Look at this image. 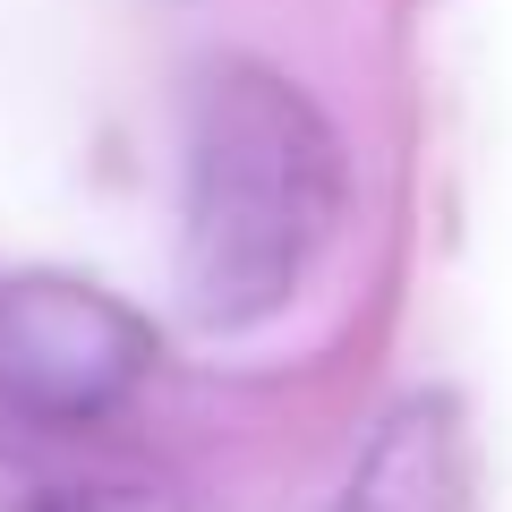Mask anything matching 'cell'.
Returning <instances> with one entry per match:
<instances>
[{"label": "cell", "mask_w": 512, "mask_h": 512, "mask_svg": "<svg viewBox=\"0 0 512 512\" xmlns=\"http://www.w3.org/2000/svg\"><path fill=\"white\" fill-rule=\"evenodd\" d=\"M154 376V325L77 274H0V410L94 427Z\"/></svg>", "instance_id": "7a4b0ae2"}, {"label": "cell", "mask_w": 512, "mask_h": 512, "mask_svg": "<svg viewBox=\"0 0 512 512\" xmlns=\"http://www.w3.org/2000/svg\"><path fill=\"white\" fill-rule=\"evenodd\" d=\"M0 512H205L154 461L94 453L69 427H0Z\"/></svg>", "instance_id": "3957f363"}, {"label": "cell", "mask_w": 512, "mask_h": 512, "mask_svg": "<svg viewBox=\"0 0 512 512\" xmlns=\"http://www.w3.org/2000/svg\"><path fill=\"white\" fill-rule=\"evenodd\" d=\"M342 137L265 60L205 69L188 103V188H180V299L205 333L265 325L291 308L316 256L342 231Z\"/></svg>", "instance_id": "6da1fadb"}, {"label": "cell", "mask_w": 512, "mask_h": 512, "mask_svg": "<svg viewBox=\"0 0 512 512\" xmlns=\"http://www.w3.org/2000/svg\"><path fill=\"white\" fill-rule=\"evenodd\" d=\"M444 495H453V410L402 402L376 427V444L350 470L333 512H444Z\"/></svg>", "instance_id": "277c9868"}]
</instances>
